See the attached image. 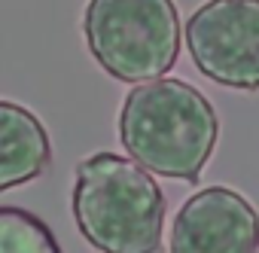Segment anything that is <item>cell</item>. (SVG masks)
<instances>
[{"label":"cell","mask_w":259,"mask_h":253,"mask_svg":"<svg viewBox=\"0 0 259 253\" xmlns=\"http://www.w3.org/2000/svg\"><path fill=\"white\" fill-rule=\"evenodd\" d=\"M220 138L213 104L186 79H144L125 95L119 141L141 168L198 183Z\"/></svg>","instance_id":"cell-1"},{"label":"cell","mask_w":259,"mask_h":253,"mask_svg":"<svg viewBox=\"0 0 259 253\" xmlns=\"http://www.w3.org/2000/svg\"><path fill=\"white\" fill-rule=\"evenodd\" d=\"M73 220L101 253H159L165 192L135 159L95 153L79 162L73 180Z\"/></svg>","instance_id":"cell-2"},{"label":"cell","mask_w":259,"mask_h":253,"mask_svg":"<svg viewBox=\"0 0 259 253\" xmlns=\"http://www.w3.org/2000/svg\"><path fill=\"white\" fill-rule=\"evenodd\" d=\"M82 37L113 79H156L180 58V10L174 0H89Z\"/></svg>","instance_id":"cell-3"},{"label":"cell","mask_w":259,"mask_h":253,"mask_svg":"<svg viewBox=\"0 0 259 253\" xmlns=\"http://www.w3.org/2000/svg\"><path fill=\"white\" fill-rule=\"evenodd\" d=\"M195 67L238 92H259V0H207L186 22Z\"/></svg>","instance_id":"cell-4"},{"label":"cell","mask_w":259,"mask_h":253,"mask_svg":"<svg viewBox=\"0 0 259 253\" xmlns=\"http://www.w3.org/2000/svg\"><path fill=\"white\" fill-rule=\"evenodd\" d=\"M259 214L229 186L198 189L174 217L171 253H256Z\"/></svg>","instance_id":"cell-5"},{"label":"cell","mask_w":259,"mask_h":253,"mask_svg":"<svg viewBox=\"0 0 259 253\" xmlns=\"http://www.w3.org/2000/svg\"><path fill=\"white\" fill-rule=\"evenodd\" d=\"M52 162L43 122L16 101H0V192L37 180Z\"/></svg>","instance_id":"cell-6"},{"label":"cell","mask_w":259,"mask_h":253,"mask_svg":"<svg viewBox=\"0 0 259 253\" xmlns=\"http://www.w3.org/2000/svg\"><path fill=\"white\" fill-rule=\"evenodd\" d=\"M0 253H61V247L43 217L0 204Z\"/></svg>","instance_id":"cell-7"},{"label":"cell","mask_w":259,"mask_h":253,"mask_svg":"<svg viewBox=\"0 0 259 253\" xmlns=\"http://www.w3.org/2000/svg\"><path fill=\"white\" fill-rule=\"evenodd\" d=\"M256 253H259V247H256Z\"/></svg>","instance_id":"cell-8"}]
</instances>
